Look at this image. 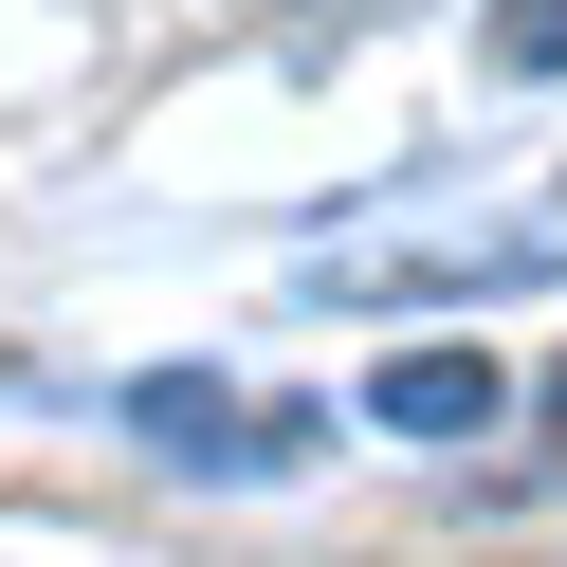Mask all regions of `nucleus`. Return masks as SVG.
Returning <instances> with one entry per match:
<instances>
[{
	"label": "nucleus",
	"mask_w": 567,
	"mask_h": 567,
	"mask_svg": "<svg viewBox=\"0 0 567 567\" xmlns=\"http://www.w3.org/2000/svg\"><path fill=\"white\" fill-rule=\"evenodd\" d=\"M367 421L384 440H494L513 421V367L494 348H403V367H367Z\"/></svg>",
	"instance_id": "f257e3e1"
},
{
	"label": "nucleus",
	"mask_w": 567,
	"mask_h": 567,
	"mask_svg": "<svg viewBox=\"0 0 567 567\" xmlns=\"http://www.w3.org/2000/svg\"><path fill=\"white\" fill-rule=\"evenodd\" d=\"M494 74H567V0H494Z\"/></svg>",
	"instance_id": "f03ea898"
}]
</instances>
